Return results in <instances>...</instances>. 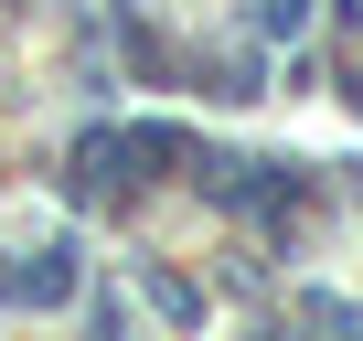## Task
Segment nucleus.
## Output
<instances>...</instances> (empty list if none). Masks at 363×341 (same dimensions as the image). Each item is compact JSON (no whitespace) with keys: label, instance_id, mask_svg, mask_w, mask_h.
<instances>
[{"label":"nucleus","instance_id":"nucleus-1","mask_svg":"<svg viewBox=\"0 0 363 341\" xmlns=\"http://www.w3.org/2000/svg\"><path fill=\"white\" fill-rule=\"evenodd\" d=\"M310 22V0H267V33H299Z\"/></svg>","mask_w":363,"mask_h":341}]
</instances>
